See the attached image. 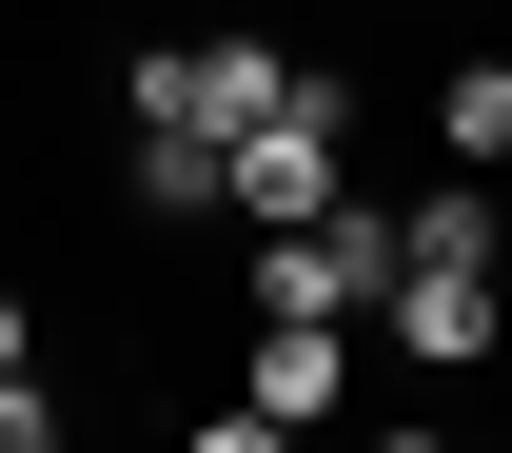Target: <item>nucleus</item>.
<instances>
[{"label":"nucleus","mask_w":512,"mask_h":453,"mask_svg":"<svg viewBox=\"0 0 512 453\" xmlns=\"http://www.w3.org/2000/svg\"><path fill=\"white\" fill-rule=\"evenodd\" d=\"M276 99H296V40H256V20H178V40L119 60V138H217L237 158Z\"/></svg>","instance_id":"obj_1"},{"label":"nucleus","mask_w":512,"mask_h":453,"mask_svg":"<svg viewBox=\"0 0 512 453\" xmlns=\"http://www.w3.org/2000/svg\"><path fill=\"white\" fill-rule=\"evenodd\" d=\"M335 197H355V79H335V60H296V99L237 138V217L276 237V217H335Z\"/></svg>","instance_id":"obj_2"},{"label":"nucleus","mask_w":512,"mask_h":453,"mask_svg":"<svg viewBox=\"0 0 512 453\" xmlns=\"http://www.w3.org/2000/svg\"><path fill=\"white\" fill-rule=\"evenodd\" d=\"M375 296H394V217H375V197L256 237V316H375Z\"/></svg>","instance_id":"obj_3"},{"label":"nucleus","mask_w":512,"mask_h":453,"mask_svg":"<svg viewBox=\"0 0 512 453\" xmlns=\"http://www.w3.org/2000/svg\"><path fill=\"white\" fill-rule=\"evenodd\" d=\"M335 394H355V316H256V414L276 434H316Z\"/></svg>","instance_id":"obj_4"},{"label":"nucleus","mask_w":512,"mask_h":453,"mask_svg":"<svg viewBox=\"0 0 512 453\" xmlns=\"http://www.w3.org/2000/svg\"><path fill=\"white\" fill-rule=\"evenodd\" d=\"M434 158L453 178H512V60H453L434 79Z\"/></svg>","instance_id":"obj_5"},{"label":"nucleus","mask_w":512,"mask_h":453,"mask_svg":"<svg viewBox=\"0 0 512 453\" xmlns=\"http://www.w3.org/2000/svg\"><path fill=\"white\" fill-rule=\"evenodd\" d=\"M0 453H79V434H60V394H40V375H0Z\"/></svg>","instance_id":"obj_6"},{"label":"nucleus","mask_w":512,"mask_h":453,"mask_svg":"<svg viewBox=\"0 0 512 453\" xmlns=\"http://www.w3.org/2000/svg\"><path fill=\"white\" fill-rule=\"evenodd\" d=\"M178 453H316V434H276V414H256V394H237V414H197Z\"/></svg>","instance_id":"obj_7"},{"label":"nucleus","mask_w":512,"mask_h":453,"mask_svg":"<svg viewBox=\"0 0 512 453\" xmlns=\"http://www.w3.org/2000/svg\"><path fill=\"white\" fill-rule=\"evenodd\" d=\"M0 375H40V316H20V276H0Z\"/></svg>","instance_id":"obj_8"},{"label":"nucleus","mask_w":512,"mask_h":453,"mask_svg":"<svg viewBox=\"0 0 512 453\" xmlns=\"http://www.w3.org/2000/svg\"><path fill=\"white\" fill-rule=\"evenodd\" d=\"M375 453H453V434H434V414H394V434H375Z\"/></svg>","instance_id":"obj_9"},{"label":"nucleus","mask_w":512,"mask_h":453,"mask_svg":"<svg viewBox=\"0 0 512 453\" xmlns=\"http://www.w3.org/2000/svg\"><path fill=\"white\" fill-rule=\"evenodd\" d=\"M473 453H512V434H473Z\"/></svg>","instance_id":"obj_10"},{"label":"nucleus","mask_w":512,"mask_h":453,"mask_svg":"<svg viewBox=\"0 0 512 453\" xmlns=\"http://www.w3.org/2000/svg\"><path fill=\"white\" fill-rule=\"evenodd\" d=\"M493 375H512V355H493Z\"/></svg>","instance_id":"obj_11"}]
</instances>
